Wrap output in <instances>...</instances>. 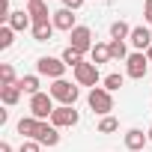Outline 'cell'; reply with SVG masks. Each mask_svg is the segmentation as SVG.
<instances>
[{
	"label": "cell",
	"mask_w": 152,
	"mask_h": 152,
	"mask_svg": "<svg viewBox=\"0 0 152 152\" xmlns=\"http://www.w3.org/2000/svg\"><path fill=\"white\" fill-rule=\"evenodd\" d=\"M51 125L57 128H69V125H78V110H75V104H63L51 113Z\"/></svg>",
	"instance_id": "cell-6"
},
{
	"label": "cell",
	"mask_w": 152,
	"mask_h": 152,
	"mask_svg": "<svg viewBox=\"0 0 152 152\" xmlns=\"http://www.w3.org/2000/svg\"><path fill=\"white\" fill-rule=\"evenodd\" d=\"M146 57H149V66H152V48H149V51H146Z\"/></svg>",
	"instance_id": "cell-31"
},
{
	"label": "cell",
	"mask_w": 152,
	"mask_h": 152,
	"mask_svg": "<svg viewBox=\"0 0 152 152\" xmlns=\"http://www.w3.org/2000/svg\"><path fill=\"white\" fill-rule=\"evenodd\" d=\"M39 146H42V143H36V140H24L18 152H39Z\"/></svg>",
	"instance_id": "cell-27"
},
{
	"label": "cell",
	"mask_w": 152,
	"mask_h": 152,
	"mask_svg": "<svg viewBox=\"0 0 152 152\" xmlns=\"http://www.w3.org/2000/svg\"><path fill=\"white\" fill-rule=\"evenodd\" d=\"M27 15L33 18V24H45V21H51L48 15H54V12H48V0H33V3H27Z\"/></svg>",
	"instance_id": "cell-9"
},
{
	"label": "cell",
	"mask_w": 152,
	"mask_h": 152,
	"mask_svg": "<svg viewBox=\"0 0 152 152\" xmlns=\"http://www.w3.org/2000/svg\"><path fill=\"white\" fill-rule=\"evenodd\" d=\"M149 24H152V18H149Z\"/></svg>",
	"instance_id": "cell-34"
},
{
	"label": "cell",
	"mask_w": 152,
	"mask_h": 152,
	"mask_svg": "<svg viewBox=\"0 0 152 152\" xmlns=\"http://www.w3.org/2000/svg\"><path fill=\"white\" fill-rule=\"evenodd\" d=\"M81 6H84V0H63V9H72L75 12V9H81Z\"/></svg>",
	"instance_id": "cell-28"
},
{
	"label": "cell",
	"mask_w": 152,
	"mask_h": 152,
	"mask_svg": "<svg viewBox=\"0 0 152 152\" xmlns=\"http://www.w3.org/2000/svg\"><path fill=\"white\" fill-rule=\"evenodd\" d=\"M36 143H42V146H57V143H60L57 125H48V122H42V125H39V134H36Z\"/></svg>",
	"instance_id": "cell-10"
},
{
	"label": "cell",
	"mask_w": 152,
	"mask_h": 152,
	"mask_svg": "<svg viewBox=\"0 0 152 152\" xmlns=\"http://www.w3.org/2000/svg\"><path fill=\"white\" fill-rule=\"evenodd\" d=\"M51 21H54V27H57V30H69V33H72L75 27H78V24H75V15H72V9H57Z\"/></svg>",
	"instance_id": "cell-11"
},
{
	"label": "cell",
	"mask_w": 152,
	"mask_h": 152,
	"mask_svg": "<svg viewBox=\"0 0 152 152\" xmlns=\"http://www.w3.org/2000/svg\"><path fill=\"white\" fill-rule=\"evenodd\" d=\"M36 72L45 75V78L60 81V78H63V72H66V63L57 60V57H39V60H36Z\"/></svg>",
	"instance_id": "cell-4"
},
{
	"label": "cell",
	"mask_w": 152,
	"mask_h": 152,
	"mask_svg": "<svg viewBox=\"0 0 152 152\" xmlns=\"http://www.w3.org/2000/svg\"><path fill=\"white\" fill-rule=\"evenodd\" d=\"M12 36H15V30L6 24L3 30H0V48H9V45H12Z\"/></svg>",
	"instance_id": "cell-26"
},
{
	"label": "cell",
	"mask_w": 152,
	"mask_h": 152,
	"mask_svg": "<svg viewBox=\"0 0 152 152\" xmlns=\"http://www.w3.org/2000/svg\"><path fill=\"white\" fill-rule=\"evenodd\" d=\"M0 99H3V104H18L21 87H18V84H12V87H0Z\"/></svg>",
	"instance_id": "cell-17"
},
{
	"label": "cell",
	"mask_w": 152,
	"mask_h": 152,
	"mask_svg": "<svg viewBox=\"0 0 152 152\" xmlns=\"http://www.w3.org/2000/svg\"><path fill=\"white\" fill-rule=\"evenodd\" d=\"M87 102H90V107H93L96 113H102V116H107V113L113 110V99H110V93H107L104 87H93L90 96H87Z\"/></svg>",
	"instance_id": "cell-1"
},
{
	"label": "cell",
	"mask_w": 152,
	"mask_h": 152,
	"mask_svg": "<svg viewBox=\"0 0 152 152\" xmlns=\"http://www.w3.org/2000/svg\"><path fill=\"white\" fill-rule=\"evenodd\" d=\"M149 140H152V128H149Z\"/></svg>",
	"instance_id": "cell-32"
},
{
	"label": "cell",
	"mask_w": 152,
	"mask_h": 152,
	"mask_svg": "<svg viewBox=\"0 0 152 152\" xmlns=\"http://www.w3.org/2000/svg\"><path fill=\"white\" fill-rule=\"evenodd\" d=\"M24 3H33V0H24Z\"/></svg>",
	"instance_id": "cell-33"
},
{
	"label": "cell",
	"mask_w": 152,
	"mask_h": 152,
	"mask_svg": "<svg viewBox=\"0 0 152 152\" xmlns=\"http://www.w3.org/2000/svg\"><path fill=\"white\" fill-rule=\"evenodd\" d=\"M0 81H3V87H12V84H18L15 81V69L6 63V66H0Z\"/></svg>",
	"instance_id": "cell-23"
},
{
	"label": "cell",
	"mask_w": 152,
	"mask_h": 152,
	"mask_svg": "<svg viewBox=\"0 0 152 152\" xmlns=\"http://www.w3.org/2000/svg\"><path fill=\"white\" fill-rule=\"evenodd\" d=\"M18 87H21V93L36 96V93H39V75H24V78L18 81Z\"/></svg>",
	"instance_id": "cell-18"
},
{
	"label": "cell",
	"mask_w": 152,
	"mask_h": 152,
	"mask_svg": "<svg viewBox=\"0 0 152 152\" xmlns=\"http://www.w3.org/2000/svg\"><path fill=\"white\" fill-rule=\"evenodd\" d=\"M54 21H45V24H33V39L36 42H51V36H54Z\"/></svg>",
	"instance_id": "cell-15"
},
{
	"label": "cell",
	"mask_w": 152,
	"mask_h": 152,
	"mask_svg": "<svg viewBox=\"0 0 152 152\" xmlns=\"http://www.w3.org/2000/svg\"><path fill=\"white\" fill-rule=\"evenodd\" d=\"M54 110H57V107H54L51 93H36V96H30V113H33L36 119H42V122H45Z\"/></svg>",
	"instance_id": "cell-2"
},
{
	"label": "cell",
	"mask_w": 152,
	"mask_h": 152,
	"mask_svg": "<svg viewBox=\"0 0 152 152\" xmlns=\"http://www.w3.org/2000/svg\"><path fill=\"white\" fill-rule=\"evenodd\" d=\"M75 81H78L81 87H96L99 84V66L96 63H81L78 69H75Z\"/></svg>",
	"instance_id": "cell-7"
},
{
	"label": "cell",
	"mask_w": 152,
	"mask_h": 152,
	"mask_svg": "<svg viewBox=\"0 0 152 152\" xmlns=\"http://www.w3.org/2000/svg\"><path fill=\"white\" fill-rule=\"evenodd\" d=\"M51 99H57V102H63V104H75L78 102V87H72L69 81H54V87H51Z\"/></svg>",
	"instance_id": "cell-5"
},
{
	"label": "cell",
	"mask_w": 152,
	"mask_h": 152,
	"mask_svg": "<svg viewBox=\"0 0 152 152\" xmlns=\"http://www.w3.org/2000/svg\"><path fill=\"white\" fill-rule=\"evenodd\" d=\"M131 30H134V27H128L125 21H113V24H110V36H113V39H125V36H131Z\"/></svg>",
	"instance_id": "cell-22"
},
{
	"label": "cell",
	"mask_w": 152,
	"mask_h": 152,
	"mask_svg": "<svg viewBox=\"0 0 152 152\" xmlns=\"http://www.w3.org/2000/svg\"><path fill=\"white\" fill-rule=\"evenodd\" d=\"M110 60H128V48L122 39H110Z\"/></svg>",
	"instance_id": "cell-19"
},
{
	"label": "cell",
	"mask_w": 152,
	"mask_h": 152,
	"mask_svg": "<svg viewBox=\"0 0 152 152\" xmlns=\"http://www.w3.org/2000/svg\"><path fill=\"white\" fill-rule=\"evenodd\" d=\"M0 152H12V146H9V143L3 140V143H0Z\"/></svg>",
	"instance_id": "cell-30"
},
{
	"label": "cell",
	"mask_w": 152,
	"mask_h": 152,
	"mask_svg": "<svg viewBox=\"0 0 152 152\" xmlns=\"http://www.w3.org/2000/svg\"><path fill=\"white\" fill-rule=\"evenodd\" d=\"M146 72H149V57H143V51L128 54V60H125V75H128V78L143 81V78H146Z\"/></svg>",
	"instance_id": "cell-3"
},
{
	"label": "cell",
	"mask_w": 152,
	"mask_h": 152,
	"mask_svg": "<svg viewBox=\"0 0 152 152\" xmlns=\"http://www.w3.org/2000/svg\"><path fill=\"white\" fill-rule=\"evenodd\" d=\"M63 63L72 66V69H78V66L84 63V54H81V51H75V48H66V51H63Z\"/></svg>",
	"instance_id": "cell-21"
},
{
	"label": "cell",
	"mask_w": 152,
	"mask_h": 152,
	"mask_svg": "<svg viewBox=\"0 0 152 152\" xmlns=\"http://www.w3.org/2000/svg\"><path fill=\"white\" fill-rule=\"evenodd\" d=\"M122 81H125L122 75H116V72H113V75H107V78H104V90H107V93H113V90H119V87H122Z\"/></svg>",
	"instance_id": "cell-24"
},
{
	"label": "cell",
	"mask_w": 152,
	"mask_h": 152,
	"mask_svg": "<svg viewBox=\"0 0 152 152\" xmlns=\"http://www.w3.org/2000/svg\"><path fill=\"white\" fill-rule=\"evenodd\" d=\"M143 15H146V21L152 18V0H146V9H143Z\"/></svg>",
	"instance_id": "cell-29"
},
{
	"label": "cell",
	"mask_w": 152,
	"mask_h": 152,
	"mask_svg": "<svg viewBox=\"0 0 152 152\" xmlns=\"http://www.w3.org/2000/svg\"><path fill=\"white\" fill-rule=\"evenodd\" d=\"M146 140H149V134H143L140 128H131V131H125V146H128L131 152H143Z\"/></svg>",
	"instance_id": "cell-13"
},
{
	"label": "cell",
	"mask_w": 152,
	"mask_h": 152,
	"mask_svg": "<svg viewBox=\"0 0 152 152\" xmlns=\"http://www.w3.org/2000/svg\"><path fill=\"white\" fill-rule=\"evenodd\" d=\"M90 54H93V63H96V66H102V63H107V60H110V45H93V51H90Z\"/></svg>",
	"instance_id": "cell-20"
},
{
	"label": "cell",
	"mask_w": 152,
	"mask_h": 152,
	"mask_svg": "<svg viewBox=\"0 0 152 152\" xmlns=\"http://www.w3.org/2000/svg\"><path fill=\"white\" fill-rule=\"evenodd\" d=\"M69 36H72V45H69V48L81 51V54L93 51V33H90V27H75Z\"/></svg>",
	"instance_id": "cell-8"
},
{
	"label": "cell",
	"mask_w": 152,
	"mask_h": 152,
	"mask_svg": "<svg viewBox=\"0 0 152 152\" xmlns=\"http://www.w3.org/2000/svg\"><path fill=\"white\" fill-rule=\"evenodd\" d=\"M116 128H119V122H116L113 116H104V119L99 122V131H102V134H110V131H116Z\"/></svg>",
	"instance_id": "cell-25"
},
{
	"label": "cell",
	"mask_w": 152,
	"mask_h": 152,
	"mask_svg": "<svg viewBox=\"0 0 152 152\" xmlns=\"http://www.w3.org/2000/svg\"><path fill=\"white\" fill-rule=\"evenodd\" d=\"M39 125H42V119H36V116H24V119H18V134H21V137H30V140H36V134H39Z\"/></svg>",
	"instance_id": "cell-12"
},
{
	"label": "cell",
	"mask_w": 152,
	"mask_h": 152,
	"mask_svg": "<svg viewBox=\"0 0 152 152\" xmlns=\"http://www.w3.org/2000/svg\"><path fill=\"white\" fill-rule=\"evenodd\" d=\"M131 45H134L137 51H149V48H152V33H149L146 27H134V30H131Z\"/></svg>",
	"instance_id": "cell-14"
},
{
	"label": "cell",
	"mask_w": 152,
	"mask_h": 152,
	"mask_svg": "<svg viewBox=\"0 0 152 152\" xmlns=\"http://www.w3.org/2000/svg\"><path fill=\"white\" fill-rule=\"evenodd\" d=\"M30 24H33V18H30V15H27L24 9H21V12H12V15H9V27H12V30H27Z\"/></svg>",
	"instance_id": "cell-16"
}]
</instances>
